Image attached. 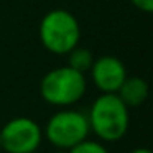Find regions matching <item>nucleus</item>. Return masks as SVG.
I'll list each match as a JSON object with an SVG mask.
<instances>
[{
    "label": "nucleus",
    "instance_id": "9d476101",
    "mask_svg": "<svg viewBox=\"0 0 153 153\" xmlns=\"http://www.w3.org/2000/svg\"><path fill=\"white\" fill-rule=\"evenodd\" d=\"M135 8H138L143 13H152L153 12V0H130Z\"/></svg>",
    "mask_w": 153,
    "mask_h": 153
},
{
    "label": "nucleus",
    "instance_id": "423d86ee",
    "mask_svg": "<svg viewBox=\"0 0 153 153\" xmlns=\"http://www.w3.org/2000/svg\"><path fill=\"white\" fill-rule=\"evenodd\" d=\"M89 73L94 86L97 87V91H100V94H115L122 86L123 79L128 76L125 64L119 58L110 54L94 59Z\"/></svg>",
    "mask_w": 153,
    "mask_h": 153
},
{
    "label": "nucleus",
    "instance_id": "7ed1b4c3",
    "mask_svg": "<svg viewBox=\"0 0 153 153\" xmlns=\"http://www.w3.org/2000/svg\"><path fill=\"white\" fill-rule=\"evenodd\" d=\"M40 41L50 53L61 56L68 54L79 45L81 27L77 18L64 8H54L45 13L38 28Z\"/></svg>",
    "mask_w": 153,
    "mask_h": 153
},
{
    "label": "nucleus",
    "instance_id": "6e6552de",
    "mask_svg": "<svg viewBox=\"0 0 153 153\" xmlns=\"http://www.w3.org/2000/svg\"><path fill=\"white\" fill-rule=\"evenodd\" d=\"M66 56H68V66L76 69V71H79V73H82V74L89 73L91 66H92L94 59H96L92 51L87 50V48H81L79 45H77L76 48H73Z\"/></svg>",
    "mask_w": 153,
    "mask_h": 153
},
{
    "label": "nucleus",
    "instance_id": "1a4fd4ad",
    "mask_svg": "<svg viewBox=\"0 0 153 153\" xmlns=\"http://www.w3.org/2000/svg\"><path fill=\"white\" fill-rule=\"evenodd\" d=\"M68 153H109V150H107V146L102 142L86 138L81 143L74 145L73 148H69Z\"/></svg>",
    "mask_w": 153,
    "mask_h": 153
},
{
    "label": "nucleus",
    "instance_id": "20e7f679",
    "mask_svg": "<svg viewBox=\"0 0 153 153\" xmlns=\"http://www.w3.org/2000/svg\"><path fill=\"white\" fill-rule=\"evenodd\" d=\"M87 115L81 110L63 107L48 119L43 128V138H46L56 150H69L82 140L89 138Z\"/></svg>",
    "mask_w": 153,
    "mask_h": 153
},
{
    "label": "nucleus",
    "instance_id": "f257e3e1",
    "mask_svg": "<svg viewBox=\"0 0 153 153\" xmlns=\"http://www.w3.org/2000/svg\"><path fill=\"white\" fill-rule=\"evenodd\" d=\"M86 115L89 130L100 142H119L128 132V107L117 97V94H100L96 97Z\"/></svg>",
    "mask_w": 153,
    "mask_h": 153
},
{
    "label": "nucleus",
    "instance_id": "ddd939ff",
    "mask_svg": "<svg viewBox=\"0 0 153 153\" xmlns=\"http://www.w3.org/2000/svg\"><path fill=\"white\" fill-rule=\"evenodd\" d=\"M0 150H2V140H0Z\"/></svg>",
    "mask_w": 153,
    "mask_h": 153
},
{
    "label": "nucleus",
    "instance_id": "0eeeda50",
    "mask_svg": "<svg viewBox=\"0 0 153 153\" xmlns=\"http://www.w3.org/2000/svg\"><path fill=\"white\" fill-rule=\"evenodd\" d=\"M148 92H150L148 82L143 77L127 76L115 94L128 109H135V107H140L146 100Z\"/></svg>",
    "mask_w": 153,
    "mask_h": 153
},
{
    "label": "nucleus",
    "instance_id": "9b49d317",
    "mask_svg": "<svg viewBox=\"0 0 153 153\" xmlns=\"http://www.w3.org/2000/svg\"><path fill=\"white\" fill-rule=\"evenodd\" d=\"M130 153H152V150L146 148V146H138V148H133Z\"/></svg>",
    "mask_w": 153,
    "mask_h": 153
},
{
    "label": "nucleus",
    "instance_id": "39448f33",
    "mask_svg": "<svg viewBox=\"0 0 153 153\" xmlns=\"http://www.w3.org/2000/svg\"><path fill=\"white\" fill-rule=\"evenodd\" d=\"M0 140L7 153H36L43 142V128L30 117H13L0 128Z\"/></svg>",
    "mask_w": 153,
    "mask_h": 153
},
{
    "label": "nucleus",
    "instance_id": "f03ea898",
    "mask_svg": "<svg viewBox=\"0 0 153 153\" xmlns=\"http://www.w3.org/2000/svg\"><path fill=\"white\" fill-rule=\"evenodd\" d=\"M87 91L86 74L66 66L48 71L40 82L41 99L53 107H71L84 97Z\"/></svg>",
    "mask_w": 153,
    "mask_h": 153
},
{
    "label": "nucleus",
    "instance_id": "f8f14e48",
    "mask_svg": "<svg viewBox=\"0 0 153 153\" xmlns=\"http://www.w3.org/2000/svg\"><path fill=\"white\" fill-rule=\"evenodd\" d=\"M56 153H68V150H56Z\"/></svg>",
    "mask_w": 153,
    "mask_h": 153
}]
</instances>
